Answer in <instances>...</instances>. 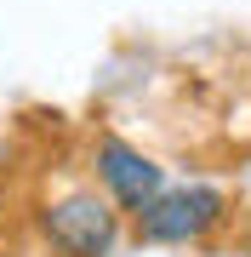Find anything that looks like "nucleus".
<instances>
[{
	"label": "nucleus",
	"mask_w": 251,
	"mask_h": 257,
	"mask_svg": "<svg viewBox=\"0 0 251 257\" xmlns=\"http://www.w3.org/2000/svg\"><path fill=\"white\" fill-rule=\"evenodd\" d=\"M120 217L126 211L97 189H63L57 200L40 206V240L52 257H109L120 246Z\"/></svg>",
	"instance_id": "f257e3e1"
},
{
	"label": "nucleus",
	"mask_w": 251,
	"mask_h": 257,
	"mask_svg": "<svg viewBox=\"0 0 251 257\" xmlns=\"http://www.w3.org/2000/svg\"><path fill=\"white\" fill-rule=\"evenodd\" d=\"M0 257H18V251H0Z\"/></svg>",
	"instance_id": "20e7f679"
},
{
	"label": "nucleus",
	"mask_w": 251,
	"mask_h": 257,
	"mask_svg": "<svg viewBox=\"0 0 251 257\" xmlns=\"http://www.w3.org/2000/svg\"><path fill=\"white\" fill-rule=\"evenodd\" d=\"M92 166H97L103 194H109L126 217H143V211L171 189V183H166V166H160L154 155H143V149H131L126 138H114V132H109V138H97Z\"/></svg>",
	"instance_id": "7ed1b4c3"
},
{
	"label": "nucleus",
	"mask_w": 251,
	"mask_h": 257,
	"mask_svg": "<svg viewBox=\"0 0 251 257\" xmlns=\"http://www.w3.org/2000/svg\"><path fill=\"white\" fill-rule=\"evenodd\" d=\"M223 217H228V194L223 189L177 183L131 223H137V240H149V246H194V240H205Z\"/></svg>",
	"instance_id": "f03ea898"
}]
</instances>
